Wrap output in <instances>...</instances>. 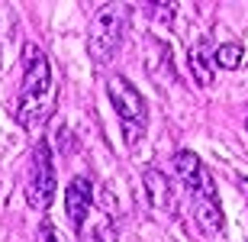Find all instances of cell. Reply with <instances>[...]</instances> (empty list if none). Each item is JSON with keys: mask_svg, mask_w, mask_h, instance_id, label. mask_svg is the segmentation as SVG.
I'll use <instances>...</instances> for the list:
<instances>
[{"mask_svg": "<svg viewBox=\"0 0 248 242\" xmlns=\"http://www.w3.org/2000/svg\"><path fill=\"white\" fill-rule=\"evenodd\" d=\"M55 81H52V65L46 52L29 42L23 48V87H19V103H16V120L19 126H42L52 116L55 107Z\"/></svg>", "mask_w": 248, "mask_h": 242, "instance_id": "6da1fadb", "label": "cell"}, {"mask_svg": "<svg viewBox=\"0 0 248 242\" xmlns=\"http://www.w3.org/2000/svg\"><path fill=\"white\" fill-rule=\"evenodd\" d=\"M107 94H110L113 110H116V116L123 123V139H126L129 149H136L139 142H142V136H145V126H148V110H145L142 94L136 91V84H129L123 75H110Z\"/></svg>", "mask_w": 248, "mask_h": 242, "instance_id": "7a4b0ae2", "label": "cell"}, {"mask_svg": "<svg viewBox=\"0 0 248 242\" xmlns=\"http://www.w3.org/2000/svg\"><path fill=\"white\" fill-rule=\"evenodd\" d=\"M126 7H116V3H103L97 10V16L91 19V32H87V52L97 65H107L123 46V29H126V19H123Z\"/></svg>", "mask_w": 248, "mask_h": 242, "instance_id": "3957f363", "label": "cell"}, {"mask_svg": "<svg viewBox=\"0 0 248 242\" xmlns=\"http://www.w3.org/2000/svg\"><path fill=\"white\" fill-rule=\"evenodd\" d=\"M26 197L36 210H48L52 197H55V161H52V149L46 139L36 142L32 159H29V184Z\"/></svg>", "mask_w": 248, "mask_h": 242, "instance_id": "277c9868", "label": "cell"}, {"mask_svg": "<svg viewBox=\"0 0 248 242\" xmlns=\"http://www.w3.org/2000/svg\"><path fill=\"white\" fill-rule=\"evenodd\" d=\"M190 210H193V220H197L203 236H210V239L213 236H222L226 220H222V207H219L216 184H213L210 171H206V177L197 184V191H190Z\"/></svg>", "mask_w": 248, "mask_h": 242, "instance_id": "5b68a950", "label": "cell"}, {"mask_svg": "<svg viewBox=\"0 0 248 242\" xmlns=\"http://www.w3.org/2000/svg\"><path fill=\"white\" fill-rule=\"evenodd\" d=\"M91 204H93V187L87 177H74L71 184L64 187V210H68V220L71 226L81 229L87 213H91Z\"/></svg>", "mask_w": 248, "mask_h": 242, "instance_id": "8992f818", "label": "cell"}, {"mask_svg": "<svg viewBox=\"0 0 248 242\" xmlns=\"http://www.w3.org/2000/svg\"><path fill=\"white\" fill-rule=\"evenodd\" d=\"M142 187H145L148 207L158 210V213H174V191H171V181H168L158 168H148L142 175Z\"/></svg>", "mask_w": 248, "mask_h": 242, "instance_id": "52a82bcc", "label": "cell"}, {"mask_svg": "<svg viewBox=\"0 0 248 242\" xmlns=\"http://www.w3.org/2000/svg\"><path fill=\"white\" fill-rule=\"evenodd\" d=\"M187 62H190L193 81L200 84V87H210V84H213V65H216V48H213L206 39H200V42H193V46H190Z\"/></svg>", "mask_w": 248, "mask_h": 242, "instance_id": "ba28073f", "label": "cell"}, {"mask_svg": "<svg viewBox=\"0 0 248 242\" xmlns=\"http://www.w3.org/2000/svg\"><path fill=\"white\" fill-rule=\"evenodd\" d=\"M174 175H177V181L187 187V194H190V191H197V184H200L203 177H206V168H203V161L197 159V152L181 149L174 155Z\"/></svg>", "mask_w": 248, "mask_h": 242, "instance_id": "9c48e42d", "label": "cell"}, {"mask_svg": "<svg viewBox=\"0 0 248 242\" xmlns=\"http://www.w3.org/2000/svg\"><path fill=\"white\" fill-rule=\"evenodd\" d=\"M242 58H245V48L235 46V42H226V46L216 48V65L226 68V71H235L242 65Z\"/></svg>", "mask_w": 248, "mask_h": 242, "instance_id": "30bf717a", "label": "cell"}, {"mask_svg": "<svg viewBox=\"0 0 248 242\" xmlns=\"http://www.w3.org/2000/svg\"><path fill=\"white\" fill-rule=\"evenodd\" d=\"M148 13L158 19V23H171L174 19V13H177V3H148Z\"/></svg>", "mask_w": 248, "mask_h": 242, "instance_id": "8fae6325", "label": "cell"}, {"mask_svg": "<svg viewBox=\"0 0 248 242\" xmlns=\"http://www.w3.org/2000/svg\"><path fill=\"white\" fill-rule=\"evenodd\" d=\"M46 242H55V229H52V223H46Z\"/></svg>", "mask_w": 248, "mask_h": 242, "instance_id": "7c38bea8", "label": "cell"}, {"mask_svg": "<svg viewBox=\"0 0 248 242\" xmlns=\"http://www.w3.org/2000/svg\"><path fill=\"white\" fill-rule=\"evenodd\" d=\"M245 129H248V120H245Z\"/></svg>", "mask_w": 248, "mask_h": 242, "instance_id": "4fadbf2b", "label": "cell"}]
</instances>
